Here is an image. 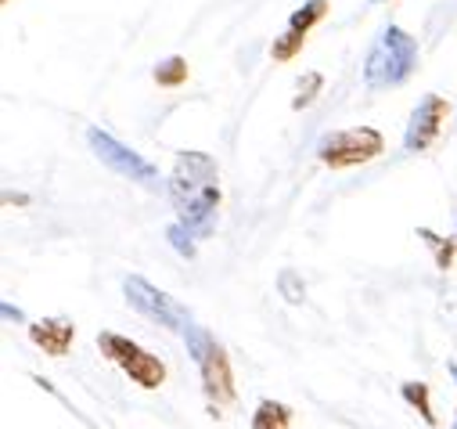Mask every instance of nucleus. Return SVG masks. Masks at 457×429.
I'll return each instance as SVG.
<instances>
[{"label": "nucleus", "mask_w": 457, "mask_h": 429, "mask_svg": "<svg viewBox=\"0 0 457 429\" xmlns=\"http://www.w3.org/2000/svg\"><path fill=\"white\" fill-rule=\"evenodd\" d=\"M170 195H173V209L180 224L198 239H209L216 228V209H220L216 163L205 152H180L170 173Z\"/></svg>", "instance_id": "obj_1"}, {"label": "nucleus", "mask_w": 457, "mask_h": 429, "mask_svg": "<svg viewBox=\"0 0 457 429\" xmlns=\"http://www.w3.org/2000/svg\"><path fill=\"white\" fill-rule=\"evenodd\" d=\"M414 69H418V40L407 29L389 26L375 40V47H371V55L364 62V87L368 90L400 87Z\"/></svg>", "instance_id": "obj_2"}, {"label": "nucleus", "mask_w": 457, "mask_h": 429, "mask_svg": "<svg viewBox=\"0 0 457 429\" xmlns=\"http://www.w3.org/2000/svg\"><path fill=\"white\" fill-rule=\"evenodd\" d=\"M184 340H187V350H191V358H195V365L202 372L205 397L212 404H231L235 393H238V386H235V372H231V361H227V350L202 325H191L184 332Z\"/></svg>", "instance_id": "obj_3"}, {"label": "nucleus", "mask_w": 457, "mask_h": 429, "mask_svg": "<svg viewBox=\"0 0 457 429\" xmlns=\"http://www.w3.org/2000/svg\"><path fill=\"white\" fill-rule=\"evenodd\" d=\"M97 347H101V354L112 365L123 368L130 375V383H137L141 390H159L166 383V365L155 354H148L141 343H134V340H127L120 332H108L104 329V332H97Z\"/></svg>", "instance_id": "obj_4"}, {"label": "nucleus", "mask_w": 457, "mask_h": 429, "mask_svg": "<svg viewBox=\"0 0 457 429\" xmlns=\"http://www.w3.org/2000/svg\"><path fill=\"white\" fill-rule=\"evenodd\" d=\"M386 141L375 127H350V130H335L317 145V159L331 170H346V166H361L371 163L375 156H382Z\"/></svg>", "instance_id": "obj_5"}, {"label": "nucleus", "mask_w": 457, "mask_h": 429, "mask_svg": "<svg viewBox=\"0 0 457 429\" xmlns=\"http://www.w3.org/2000/svg\"><path fill=\"white\" fill-rule=\"evenodd\" d=\"M123 292H127V303H130L137 314H145V317L159 321L162 329L180 332V336L191 329V314H187L173 296H166L162 289H155L152 282H145V278L130 274V278L123 282Z\"/></svg>", "instance_id": "obj_6"}, {"label": "nucleus", "mask_w": 457, "mask_h": 429, "mask_svg": "<svg viewBox=\"0 0 457 429\" xmlns=\"http://www.w3.org/2000/svg\"><path fill=\"white\" fill-rule=\"evenodd\" d=\"M87 141H90V148H94V156L108 166V170H116L120 177H130V181H141V184H148V188H155L159 184V170L145 159V156H137L134 148H127L123 141H116L112 134H104V130H97V127H90L87 130Z\"/></svg>", "instance_id": "obj_7"}, {"label": "nucleus", "mask_w": 457, "mask_h": 429, "mask_svg": "<svg viewBox=\"0 0 457 429\" xmlns=\"http://www.w3.org/2000/svg\"><path fill=\"white\" fill-rule=\"evenodd\" d=\"M450 116V101L439 97V94H425L418 101V109L411 113V123H407V134H403V148L407 152H425L436 145L443 123Z\"/></svg>", "instance_id": "obj_8"}, {"label": "nucleus", "mask_w": 457, "mask_h": 429, "mask_svg": "<svg viewBox=\"0 0 457 429\" xmlns=\"http://www.w3.org/2000/svg\"><path fill=\"white\" fill-rule=\"evenodd\" d=\"M29 340L47 354V358H65L72 340H76V325L69 317H44L29 325Z\"/></svg>", "instance_id": "obj_9"}, {"label": "nucleus", "mask_w": 457, "mask_h": 429, "mask_svg": "<svg viewBox=\"0 0 457 429\" xmlns=\"http://www.w3.org/2000/svg\"><path fill=\"white\" fill-rule=\"evenodd\" d=\"M292 425V408L281 400H260L253 411V429H288Z\"/></svg>", "instance_id": "obj_10"}, {"label": "nucleus", "mask_w": 457, "mask_h": 429, "mask_svg": "<svg viewBox=\"0 0 457 429\" xmlns=\"http://www.w3.org/2000/svg\"><path fill=\"white\" fill-rule=\"evenodd\" d=\"M400 397L425 418V425H432V429L439 425V418H436V411H432V393H428L425 383H403V386H400Z\"/></svg>", "instance_id": "obj_11"}, {"label": "nucleus", "mask_w": 457, "mask_h": 429, "mask_svg": "<svg viewBox=\"0 0 457 429\" xmlns=\"http://www.w3.org/2000/svg\"><path fill=\"white\" fill-rule=\"evenodd\" d=\"M324 15H328V0H306L299 12H292L288 29H295V33H310Z\"/></svg>", "instance_id": "obj_12"}, {"label": "nucleus", "mask_w": 457, "mask_h": 429, "mask_svg": "<svg viewBox=\"0 0 457 429\" xmlns=\"http://www.w3.org/2000/svg\"><path fill=\"white\" fill-rule=\"evenodd\" d=\"M184 80H187V58L173 55V58H166V62L155 65V83L159 87H180Z\"/></svg>", "instance_id": "obj_13"}, {"label": "nucleus", "mask_w": 457, "mask_h": 429, "mask_svg": "<svg viewBox=\"0 0 457 429\" xmlns=\"http://www.w3.org/2000/svg\"><path fill=\"white\" fill-rule=\"evenodd\" d=\"M306 44V33H295V29H285L278 40H274V47H270V58L274 62H288V58H295L299 55V47Z\"/></svg>", "instance_id": "obj_14"}, {"label": "nucleus", "mask_w": 457, "mask_h": 429, "mask_svg": "<svg viewBox=\"0 0 457 429\" xmlns=\"http://www.w3.org/2000/svg\"><path fill=\"white\" fill-rule=\"evenodd\" d=\"M317 90H320V72H306L299 80V94L292 97V109H306V105L317 97Z\"/></svg>", "instance_id": "obj_15"}, {"label": "nucleus", "mask_w": 457, "mask_h": 429, "mask_svg": "<svg viewBox=\"0 0 457 429\" xmlns=\"http://www.w3.org/2000/svg\"><path fill=\"white\" fill-rule=\"evenodd\" d=\"M418 235H421V239H425V242H428V246L436 249V264H439V267L446 271V267L453 264V242H443V239H439L436 231H428V228H421Z\"/></svg>", "instance_id": "obj_16"}, {"label": "nucleus", "mask_w": 457, "mask_h": 429, "mask_svg": "<svg viewBox=\"0 0 457 429\" xmlns=\"http://www.w3.org/2000/svg\"><path fill=\"white\" fill-rule=\"evenodd\" d=\"M195 239H198V235H195V231H187L180 221L170 228V242H173V249H177L180 257H195Z\"/></svg>", "instance_id": "obj_17"}, {"label": "nucleus", "mask_w": 457, "mask_h": 429, "mask_svg": "<svg viewBox=\"0 0 457 429\" xmlns=\"http://www.w3.org/2000/svg\"><path fill=\"white\" fill-rule=\"evenodd\" d=\"M453 429H457V418H453Z\"/></svg>", "instance_id": "obj_18"}, {"label": "nucleus", "mask_w": 457, "mask_h": 429, "mask_svg": "<svg viewBox=\"0 0 457 429\" xmlns=\"http://www.w3.org/2000/svg\"><path fill=\"white\" fill-rule=\"evenodd\" d=\"M375 4H378V0H375Z\"/></svg>", "instance_id": "obj_19"}]
</instances>
